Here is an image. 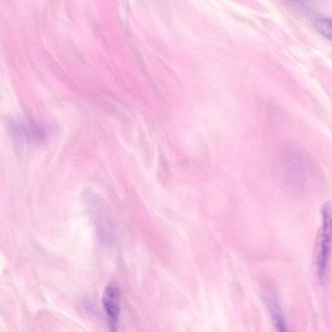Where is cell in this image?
Segmentation results:
<instances>
[{"label":"cell","instance_id":"cell-1","mask_svg":"<svg viewBox=\"0 0 332 332\" xmlns=\"http://www.w3.org/2000/svg\"><path fill=\"white\" fill-rule=\"evenodd\" d=\"M323 223L318 238V274L320 281L325 277L326 268L331 249V212L330 204L326 203L322 209Z\"/></svg>","mask_w":332,"mask_h":332},{"label":"cell","instance_id":"cell-2","mask_svg":"<svg viewBox=\"0 0 332 332\" xmlns=\"http://www.w3.org/2000/svg\"><path fill=\"white\" fill-rule=\"evenodd\" d=\"M103 304L110 332H117L120 312V291L115 283H110L106 287L103 293Z\"/></svg>","mask_w":332,"mask_h":332},{"label":"cell","instance_id":"cell-3","mask_svg":"<svg viewBox=\"0 0 332 332\" xmlns=\"http://www.w3.org/2000/svg\"><path fill=\"white\" fill-rule=\"evenodd\" d=\"M269 306L271 308L272 315L275 322L278 332H287V326L285 325L284 320L282 315L281 310L277 301L275 298H270L269 299Z\"/></svg>","mask_w":332,"mask_h":332},{"label":"cell","instance_id":"cell-4","mask_svg":"<svg viewBox=\"0 0 332 332\" xmlns=\"http://www.w3.org/2000/svg\"><path fill=\"white\" fill-rule=\"evenodd\" d=\"M315 26L318 32L328 38L332 36V20L330 19L320 18L315 21Z\"/></svg>","mask_w":332,"mask_h":332}]
</instances>
